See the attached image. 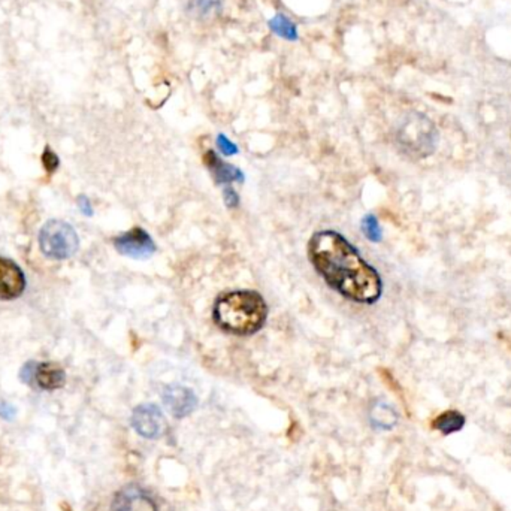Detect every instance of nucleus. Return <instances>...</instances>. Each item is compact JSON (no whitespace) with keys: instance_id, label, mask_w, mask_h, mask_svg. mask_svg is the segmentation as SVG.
<instances>
[{"instance_id":"1","label":"nucleus","mask_w":511,"mask_h":511,"mask_svg":"<svg viewBox=\"0 0 511 511\" xmlns=\"http://www.w3.org/2000/svg\"><path fill=\"white\" fill-rule=\"evenodd\" d=\"M308 256L326 285L357 304H374L383 293L380 274L335 231H320L308 244Z\"/></svg>"},{"instance_id":"2","label":"nucleus","mask_w":511,"mask_h":511,"mask_svg":"<svg viewBox=\"0 0 511 511\" xmlns=\"http://www.w3.org/2000/svg\"><path fill=\"white\" fill-rule=\"evenodd\" d=\"M212 317L222 331L248 336L263 328L268 318V305L256 290L226 292L215 301Z\"/></svg>"},{"instance_id":"3","label":"nucleus","mask_w":511,"mask_h":511,"mask_svg":"<svg viewBox=\"0 0 511 511\" xmlns=\"http://www.w3.org/2000/svg\"><path fill=\"white\" fill-rule=\"evenodd\" d=\"M437 129L425 115L411 114L402 121L398 130V142L408 156L425 159L434 153L437 147Z\"/></svg>"},{"instance_id":"4","label":"nucleus","mask_w":511,"mask_h":511,"mask_svg":"<svg viewBox=\"0 0 511 511\" xmlns=\"http://www.w3.org/2000/svg\"><path fill=\"white\" fill-rule=\"evenodd\" d=\"M39 247L50 259H69L78 251L79 239L75 229L62 220H50L40 229Z\"/></svg>"},{"instance_id":"5","label":"nucleus","mask_w":511,"mask_h":511,"mask_svg":"<svg viewBox=\"0 0 511 511\" xmlns=\"http://www.w3.org/2000/svg\"><path fill=\"white\" fill-rule=\"evenodd\" d=\"M132 426L141 437L157 440L166 432L168 422L163 413L154 403H142L133 410Z\"/></svg>"},{"instance_id":"6","label":"nucleus","mask_w":511,"mask_h":511,"mask_svg":"<svg viewBox=\"0 0 511 511\" xmlns=\"http://www.w3.org/2000/svg\"><path fill=\"white\" fill-rule=\"evenodd\" d=\"M115 250L132 259H148L156 253L153 238L142 227H133L114 239Z\"/></svg>"},{"instance_id":"7","label":"nucleus","mask_w":511,"mask_h":511,"mask_svg":"<svg viewBox=\"0 0 511 511\" xmlns=\"http://www.w3.org/2000/svg\"><path fill=\"white\" fill-rule=\"evenodd\" d=\"M161 401L175 419H184L197 407V398L193 390L178 384L165 387L163 394H161Z\"/></svg>"},{"instance_id":"8","label":"nucleus","mask_w":511,"mask_h":511,"mask_svg":"<svg viewBox=\"0 0 511 511\" xmlns=\"http://www.w3.org/2000/svg\"><path fill=\"white\" fill-rule=\"evenodd\" d=\"M25 277L20 266L0 256V301H12L23 294Z\"/></svg>"},{"instance_id":"9","label":"nucleus","mask_w":511,"mask_h":511,"mask_svg":"<svg viewBox=\"0 0 511 511\" xmlns=\"http://www.w3.org/2000/svg\"><path fill=\"white\" fill-rule=\"evenodd\" d=\"M114 511H159L153 498L137 484H129L117 492L114 503Z\"/></svg>"},{"instance_id":"10","label":"nucleus","mask_w":511,"mask_h":511,"mask_svg":"<svg viewBox=\"0 0 511 511\" xmlns=\"http://www.w3.org/2000/svg\"><path fill=\"white\" fill-rule=\"evenodd\" d=\"M204 160L214 181L217 184H232L235 181H244V173L231 163H226V161H223L212 150L205 153Z\"/></svg>"},{"instance_id":"11","label":"nucleus","mask_w":511,"mask_h":511,"mask_svg":"<svg viewBox=\"0 0 511 511\" xmlns=\"http://www.w3.org/2000/svg\"><path fill=\"white\" fill-rule=\"evenodd\" d=\"M66 383V372L54 362H36L33 384L44 390H56Z\"/></svg>"},{"instance_id":"12","label":"nucleus","mask_w":511,"mask_h":511,"mask_svg":"<svg viewBox=\"0 0 511 511\" xmlns=\"http://www.w3.org/2000/svg\"><path fill=\"white\" fill-rule=\"evenodd\" d=\"M184 11L195 20L208 21L219 17L223 11V0H181Z\"/></svg>"},{"instance_id":"13","label":"nucleus","mask_w":511,"mask_h":511,"mask_svg":"<svg viewBox=\"0 0 511 511\" xmlns=\"http://www.w3.org/2000/svg\"><path fill=\"white\" fill-rule=\"evenodd\" d=\"M369 419L372 426L389 430L398 423V413L395 411L394 407H390L389 403L383 401H377L371 407Z\"/></svg>"},{"instance_id":"14","label":"nucleus","mask_w":511,"mask_h":511,"mask_svg":"<svg viewBox=\"0 0 511 511\" xmlns=\"http://www.w3.org/2000/svg\"><path fill=\"white\" fill-rule=\"evenodd\" d=\"M465 426V415L456 410H449L435 417L432 427L440 430L444 435H450L453 432H459Z\"/></svg>"},{"instance_id":"15","label":"nucleus","mask_w":511,"mask_h":511,"mask_svg":"<svg viewBox=\"0 0 511 511\" xmlns=\"http://www.w3.org/2000/svg\"><path fill=\"white\" fill-rule=\"evenodd\" d=\"M268 24H269V29H271L280 38H285L287 40L298 39V29H296L294 23H292L287 17L281 16V13H278V16L269 20Z\"/></svg>"},{"instance_id":"16","label":"nucleus","mask_w":511,"mask_h":511,"mask_svg":"<svg viewBox=\"0 0 511 511\" xmlns=\"http://www.w3.org/2000/svg\"><path fill=\"white\" fill-rule=\"evenodd\" d=\"M362 231H363V234H365V236L372 242H380L383 239L381 226H380L379 220H377V217H374V215H371V214L367 215V217L362 220Z\"/></svg>"},{"instance_id":"17","label":"nucleus","mask_w":511,"mask_h":511,"mask_svg":"<svg viewBox=\"0 0 511 511\" xmlns=\"http://www.w3.org/2000/svg\"><path fill=\"white\" fill-rule=\"evenodd\" d=\"M217 145L220 148V151L224 154V156H235L238 154V147L236 144H234L231 139H229L226 134H219L217 137Z\"/></svg>"},{"instance_id":"18","label":"nucleus","mask_w":511,"mask_h":511,"mask_svg":"<svg viewBox=\"0 0 511 511\" xmlns=\"http://www.w3.org/2000/svg\"><path fill=\"white\" fill-rule=\"evenodd\" d=\"M42 161H44L45 169H47L50 173L56 172V169L59 168V163H60L59 157L56 156V153H54V151L51 150L50 147L45 148V151H44V154H42Z\"/></svg>"},{"instance_id":"19","label":"nucleus","mask_w":511,"mask_h":511,"mask_svg":"<svg viewBox=\"0 0 511 511\" xmlns=\"http://www.w3.org/2000/svg\"><path fill=\"white\" fill-rule=\"evenodd\" d=\"M223 199H224V204L229 207V208H235L239 205V196L238 193L234 190L232 187H226L223 190Z\"/></svg>"},{"instance_id":"20","label":"nucleus","mask_w":511,"mask_h":511,"mask_svg":"<svg viewBox=\"0 0 511 511\" xmlns=\"http://www.w3.org/2000/svg\"><path fill=\"white\" fill-rule=\"evenodd\" d=\"M78 207L81 209V212L86 215H93V209H91V204L90 200L86 196H79L78 197Z\"/></svg>"},{"instance_id":"21","label":"nucleus","mask_w":511,"mask_h":511,"mask_svg":"<svg viewBox=\"0 0 511 511\" xmlns=\"http://www.w3.org/2000/svg\"><path fill=\"white\" fill-rule=\"evenodd\" d=\"M16 408H13V407H11L9 406V403H5V402H2V403H0V415H2L4 417V419H13V415H16Z\"/></svg>"}]
</instances>
